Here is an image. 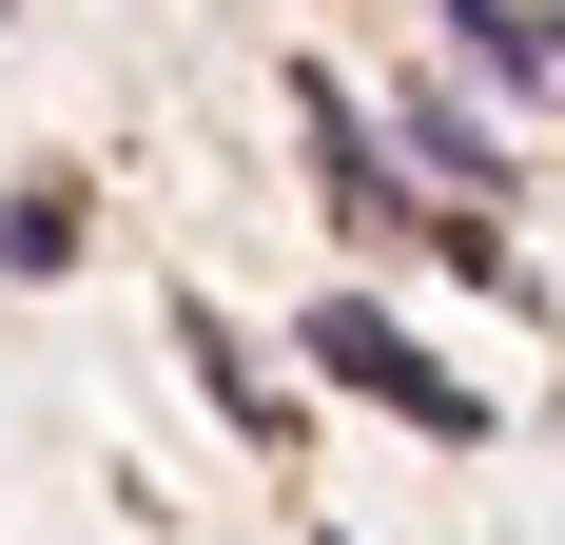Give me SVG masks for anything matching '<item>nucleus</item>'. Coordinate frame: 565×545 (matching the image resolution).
Wrapping results in <instances>:
<instances>
[{"label": "nucleus", "mask_w": 565, "mask_h": 545, "mask_svg": "<svg viewBox=\"0 0 565 545\" xmlns=\"http://www.w3.org/2000/svg\"><path fill=\"white\" fill-rule=\"evenodd\" d=\"M292 117L332 137V215H371V234H429V254H468V272H508V254H488L468 215H429V195H409V175L371 157V117H351V78H292Z\"/></svg>", "instance_id": "obj_2"}, {"label": "nucleus", "mask_w": 565, "mask_h": 545, "mask_svg": "<svg viewBox=\"0 0 565 545\" xmlns=\"http://www.w3.org/2000/svg\"><path fill=\"white\" fill-rule=\"evenodd\" d=\"M78 254V195H40V175H20V195H0V272H58Z\"/></svg>", "instance_id": "obj_4"}, {"label": "nucleus", "mask_w": 565, "mask_h": 545, "mask_svg": "<svg viewBox=\"0 0 565 545\" xmlns=\"http://www.w3.org/2000/svg\"><path fill=\"white\" fill-rule=\"evenodd\" d=\"M449 58H468V78H508V98H546V117H565V20H546V0H449Z\"/></svg>", "instance_id": "obj_3"}, {"label": "nucleus", "mask_w": 565, "mask_h": 545, "mask_svg": "<svg viewBox=\"0 0 565 545\" xmlns=\"http://www.w3.org/2000/svg\"><path fill=\"white\" fill-rule=\"evenodd\" d=\"M312 371H332V389H371V409H409L429 448H488V389H468V371H429V351H409L371 292H332V312H312Z\"/></svg>", "instance_id": "obj_1"}, {"label": "nucleus", "mask_w": 565, "mask_h": 545, "mask_svg": "<svg viewBox=\"0 0 565 545\" xmlns=\"http://www.w3.org/2000/svg\"><path fill=\"white\" fill-rule=\"evenodd\" d=\"M409 137H429V157H449V175H508V137H488V117H468L449 78H429V98H409Z\"/></svg>", "instance_id": "obj_5"}]
</instances>
